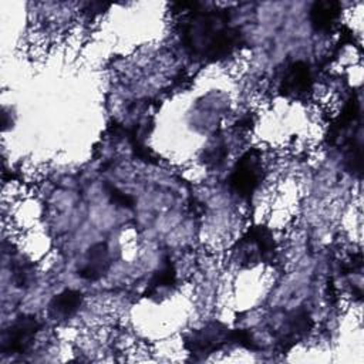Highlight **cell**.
<instances>
[{
	"instance_id": "cell-2",
	"label": "cell",
	"mask_w": 364,
	"mask_h": 364,
	"mask_svg": "<svg viewBox=\"0 0 364 364\" xmlns=\"http://www.w3.org/2000/svg\"><path fill=\"white\" fill-rule=\"evenodd\" d=\"M235 252L237 260L245 264L269 262L274 257L276 243L269 229L263 226H253L237 242Z\"/></svg>"
},
{
	"instance_id": "cell-1",
	"label": "cell",
	"mask_w": 364,
	"mask_h": 364,
	"mask_svg": "<svg viewBox=\"0 0 364 364\" xmlns=\"http://www.w3.org/2000/svg\"><path fill=\"white\" fill-rule=\"evenodd\" d=\"M182 41L193 55L216 61L239 47L240 33L225 11L195 10L182 24Z\"/></svg>"
},
{
	"instance_id": "cell-7",
	"label": "cell",
	"mask_w": 364,
	"mask_h": 364,
	"mask_svg": "<svg viewBox=\"0 0 364 364\" xmlns=\"http://www.w3.org/2000/svg\"><path fill=\"white\" fill-rule=\"evenodd\" d=\"M109 250L108 246L102 242L92 245L84 259L82 266L78 270L80 277L94 282L101 279L109 269Z\"/></svg>"
},
{
	"instance_id": "cell-3",
	"label": "cell",
	"mask_w": 364,
	"mask_h": 364,
	"mask_svg": "<svg viewBox=\"0 0 364 364\" xmlns=\"http://www.w3.org/2000/svg\"><path fill=\"white\" fill-rule=\"evenodd\" d=\"M262 181V156L259 151L252 149L245 152L236 162L230 178V189L242 196L249 198Z\"/></svg>"
},
{
	"instance_id": "cell-6",
	"label": "cell",
	"mask_w": 364,
	"mask_h": 364,
	"mask_svg": "<svg viewBox=\"0 0 364 364\" xmlns=\"http://www.w3.org/2000/svg\"><path fill=\"white\" fill-rule=\"evenodd\" d=\"M313 87L310 67L303 61L289 64L280 78V92L289 98H303Z\"/></svg>"
},
{
	"instance_id": "cell-11",
	"label": "cell",
	"mask_w": 364,
	"mask_h": 364,
	"mask_svg": "<svg viewBox=\"0 0 364 364\" xmlns=\"http://www.w3.org/2000/svg\"><path fill=\"white\" fill-rule=\"evenodd\" d=\"M105 189H107V192H108L111 200H112L114 203H117L118 206H122V208H132V206H134L135 202H134V198H132V196L124 193L122 191H119L118 188H115V186H112V185H107Z\"/></svg>"
},
{
	"instance_id": "cell-5",
	"label": "cell",
	"mask_w": 364,
	"mask_h": 364,
	"mask_svg": "<svg viewBox=\"0 0 364 364\" xmlns=\"http://www.w3.org/2000/svg\"><path fill=\"white\" fill-rule=\"evenodd\" d=\"M229 343H233L232 331L225 324L213 321L199 330H195L186 338L185 346L192 354L208 355L220 350Z\"/></svg>"
},
{
	"instance_id": "cell-12",
	"label": "cell",
	"mask_w": 364,
	"mask_h": 364,
	"mask_svg": "<svg viewBox=\"0 0 364 364\" xmlns=\"http://www.w3.org/2000/svg\"><path fill=\"white\" fill-rule=\"evenodd\" d=\"M226 155V151H225V146L223 145H215L212 146L210 149L206 151L205 154V159L208 164H212V165H219L223 158Z\"/></svg>"
},
{
	"instance_id": "cell-4",
	"label": "cell",
	"mask_w": 364,
	"mask_h": 364,
	"mask_svg": "<svg viewBox=\"0 0 364 364\" xmlns=\"http://www.w3.org/2000/svg\"><path fill=\"white\" fill-rule=\"evenodd\" d=\"M40 331V321L34 316L17 317L1 334L0 350L3 354H23L34 343Z\"/></svg>"
},
{
	"instance_id": "cell-9",
	"label": "cell",
	"mask_w": 364,
	"mask_h": 364,
	"mask_svg": "<svg viewBox=\"0 0 364 364\" xmlns=\"http://www.w3.org/2000/svg\"><path fill=\"white\" fill-rule=\"evenodd\" d=\"M82 293L73 289H65L55 294L48 304V314L58 321L71 318L82 304Z\"/></svg>"
},
{
	"instance_id": "cell-10",
	"label": "cell",
	"mask_w": 364,
	"mask_h": 364,
	"mask_svg": "<svg viewBox=\"0 0 364 364\" xmlns=\"http://www.w3.org/2000/svg\"><path fill=\"white\" fill-rule=\"evenodd\" d=\"M176 282V272L171 260H166L151 277L148 286H146V294L152 296L156 294L159 290L169 289Z\"/></svg>"
},
{
	"instance_id": "cell-8",
	"label": "cell",
	"mask_w": 364,
	"mask_h": 364,
	"mask_svg": "<svg viewBox=\"0 0 364 364\" xmlns=\"http://www.w3.org/2000/svg\"><path fill=\"white\" fill-rule=\"evenodd\" d=\"M341 16V4L333 0L316 1L310 9V21L316 31L328 33L338 23Z\"/></svg>"
}]
</instances>
